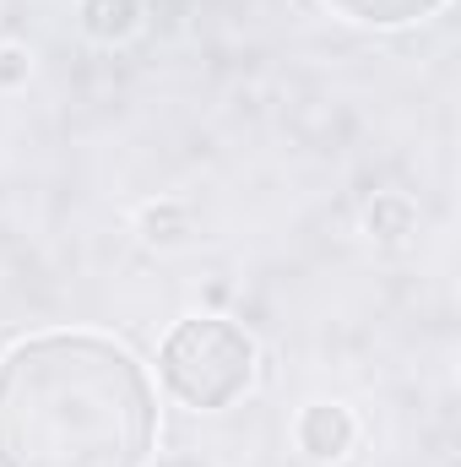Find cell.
Returning <instances> with one entry per match:
<instances>
[{"label": "cell", "mask_w": 461, "mask_h": 467, "mask_svg": "<svg viewBox=\"0 0 461 467\" xmlns=\"http://www.w3.org/2000/svg\"><path fill=\"white\" fill-rule=\"evenodd\" d=\"M158 375L185 408H229L255 380V343L223 316H196L169 332Z\"/></svg>", "instance_id": "2"}, {"label": "cell", "mask_w": 461, "mask_h": 467, "mask_svg": "<svg viewBox=\"0 0 461 467\" xmlns=\"http://www.w3.org/2000/svg\"><path fill=\"white\" fill-rule=\"evenodd\" d=\"M152 441V380L109 337L49 332L0 358V467H141Z\"/></svg>", "instance_id": "1"}, {"label": "cell", "mask_w": 461, "mask_h": 467, "mask_svg": "<svg viewBox=\"0 0 461 467\" xmlns=\"http://www.w3.org/2000/svg\"><path fill=\"white\" fill-rule=\"evenodd\" d=\"M326 5H337L343 16L364 22V27H407V22L435 16L446 0H326Z\"/></svg>", "instance_id": "4"}, {"label": "cell", "mask_w": 461, "mask_h": 467, "mask_svg": "<svg viewBox=\"0 0 461 467\" xmlns=\"http://www.w3.org/2000/svg\"><path fill=\"white\" fill-rule=\"evenodd\" d=\"M299 446H304L315 462L347 457V451H353V419H347V408H337V402L304 408V419H299Z\"/></svg>", "instance_id": "3"}]
</instances>
